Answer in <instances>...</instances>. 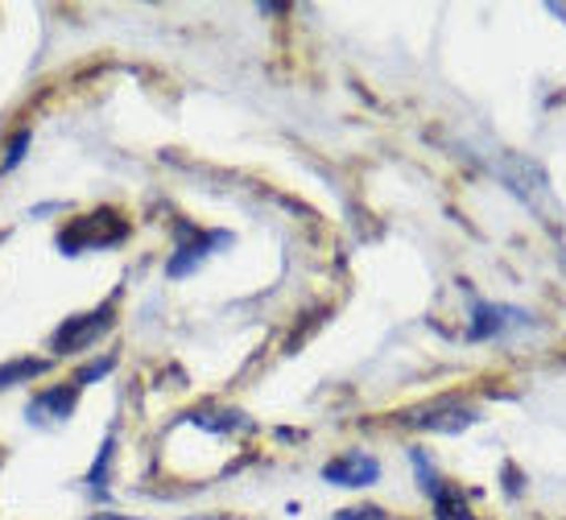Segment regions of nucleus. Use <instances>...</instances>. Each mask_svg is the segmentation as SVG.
<instances>
[{"label": "nucleus", "mask_w": 566, "mask_h": 520, "mask_svg": "<svg viewBox=\"0 0 566 520\" xmlns=\"http://www.w3.org/2000/svg\"><path fill=\"white\" fill-rule=\"evenodd\" d=\"M87 520H142V517H116V512H99V517H87Z\"/></svg>", "instance_id": "obj_15"}, {"label": "nucleus", "mask_w": 566, "mask_h": 520, "mask_svg": "<svg viewBox=\"0 0 566 520\" xmlns=\"http://www.w3.org/2000/svg\"><path fill=\"white\" fill-rule=\"evenodd\" d=\"M323 479L335 484V488H373L380 479V463L373 455H364V450H352V455L331 458L323 467Z\"/></svg>", "instance_id": "obj_4"}, {"label": "nucleus", "mask_w": 566, "mask_h": 520, "mask_svg": "<svg viewBox=\"0 0 566 520\" xmlns=\"http://www.w3.org/2000/svg\"><path fill=\"white\" fill-rule=\"evenodd\" d=\"M335 520H385V512L380 508H344Z\"/></svg>", "instance_id": "obj_14"}, {"label": "nucleus", "mask_w": 566, "mask_h": 520, "mask_svg": "<svg viewBox=\"0 0 566 520\" xmlns=\"http://www.w3.org/2000/svg\"><path fill=\"white\" fill-rule=\"evenodd\" d=\"M174 240H178V248H174V256L166 261V277H170V282H178V277H190V273H195V268L211 256V248L232 244V236H228V232H211V236H203L195 223H174Z\"/></svg>", "instance_id": "obj_3"}, {"label": "nucleus", "mask_w": 566, "mask_h": 520, "mask_svg": "<svg viewBox=\"0 0 566 520\" xmlns=\"http://www.w3.org/2000/svg\"><path fill=\"white\" fill-rule=\"evenodd\" d=\"M128 220H120L116 211H92V215H80V220H71L59 232V253L63 256H83V253H95V248H116V244H125L128 240Z\"/></svg>", "instance_id": "obj_1"}, {"label": "nucleus", "mask_w": 566, "mask_h": 520, "mask_svg": "<svg viewBox=\"0 0 566 520\" xmlns=\"http://www.w3.org/2000/svg\"><path fill=\"white\" fill-rule=\"evenodd\" d=\"M430 500H434V517L439 520H472V512H468V505H463V496L455 488H439Z\"/></svg>", "instance_id": "obj_9"}, {"label": "nucleus", "mask_w": 566, "mask_h": 520, "mask_svg": "<svg viewBox=\"0 0 566 520\" xmlns=\"http://www.w3.org/2000/svg\"><path fill=\"white\" fill-rule=\"evenodd\" d=\"M112 368H116V355H104V360H92V363H87V368H80V372H75V380H71V384H75V389H87L92 380H104V376H108Z\"/></svg>", "instance_id": "obj_12"}, {"label": "nucleus", "mask_w": 566, "mask_h": 520, "mask_svg": "<svg viewBox=\"0 0 566 520\" xmlns=\"http://www.w3.org/2000/svg\"><path fill=\"white\" fill-rule=\"evenodd\" d=\"M112 322H116V306H112V301L95 306L92 315L66 318L63 327L50 335V351H54V355H80V351L95 347L104 335L112 331Z\"/></svg>", "instance_id": "obj_2"}, {"label": "nucleus", "mask_w": 566, "mask_h": 520, "mask_svg": "<svg viewBox=\"0 0 566 520\" xmlns=\"http://www.w3.org/2000/svg\"><path fill=\"white\" fill-rule=\"evenodd\" d=\"M413 467H418V484H422V491H426V496H434V491L442 488V479L434 475V467L426 463L422 450H413Z\"/></svg>", "instance_id": "obj_13"}, {"label": "nucleus", "mask_w": 566, "mask_h": 520, "mask_svg": "<svg viewBox=\"0 0 566 520\" xmlns=\"http://www.w3.org/2000/svg\"><path fill=\"white\" fill-rule=\"evenodd\" d=\"M509 322H525V315L513 310V306H488V301H480V306L472 310L468 339H492V335H504Z\"/></svg>", "instance_id": "obj_6"}, {"label": "nucleus", "mask_w": 566, "mask_h": 520, "mask_svg": "<svg viewBox=\"0 0 566 520\" xmlns=\"http://www.w3.org/2000/svg\"><path fill=\"white\" fill-rule=\"evenodd\" d=\"M30 141H33L30 128H17L13 137H9V145H4V158H0V173L17 170V166L25 161V153H30Z\"/></svg>", "instance_id": "obj_11"}, {"label": "nucleus", "mask_w": 566, "mask_h": 520, "mask_svg": "<svg viewBox=\"0 0 566 520\" xmlns=\"http://www.w3.org/2000/svg\"><path fill=\"white\" fill-rule=\"evenodd\" d=\"M46 360H33V355H25V360H9L0 363V389H17V384H33L38 376H46Z\"/></svg>", "instance_id": "obj_8"}, {"label": "nucleus", "mask_w": 566, "mask_h": 520, "mask_svg": "<svg viewBox=\"0 0 566 520\" xmlns=\"http://www.w3.org/2000/svg\"><path fill=\"white\" fill-rule=\"evenodd\" d=\"M112 455H116V434H108V438H104V446H99V455H95V463H92V471H87V484H92L95 491L108 488V479H112Z\"/></svg>", "instance_id": "obj_10"}, {"label": "nucleus", "mask_w": 566, "mask_h": 520, "mask_svg": "<svg viewBox=\"0 0 566 520\" xmlns=\"http://www.w3.org/2000/svg\"><path fill=\"white\" fill-rule=\"evenodd\" d=\"M75 401H80V389L75 384H54L46 393H38L30 401V422L38 426H46V422H66L71 413H75Z\"/></svg>", "instance_id": "obj_5"}, {"label": "nucleus", "mask_w": 566, "mask_h": 520, "mask_svg": "<svg viewBox=\"0 0 566 520\" xmlns=\"http://www.w3.org/2000/svg\"><path fill=\"white\" fill-rule=\"evenodd\" d=\"M409 426L434 429V434H459V429L475 426V413L459 410V405H434V410H426L422 417H409Z\"/></svg>", "instance_id": "obj_7"}]
</instances>
